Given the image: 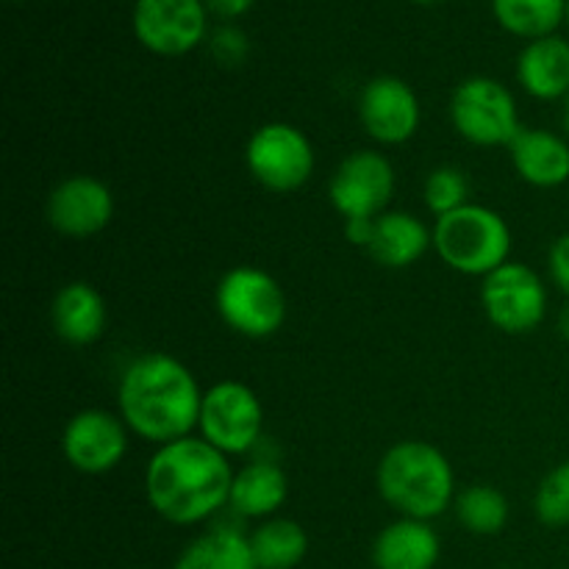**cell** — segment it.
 I'll return each mask as SVG.
<instances>
[{
	"label": "cell",
	"instance_id": "277c9868",
	"mask_svg": "<svg viewBox=\"0 0 569 569\" xmlns=\"http://www.w3.org/2000/svg\"><path fill=\"white\" fill-rule=\"evenodd\" d=\"M433 248L439 259L465 276H483L503 267L511 256V228L498 211L467 203L437 217Z\"/></svg>",
	"mask_w": 569,
	"mask_h": 569
},
{
	"label": "cell",
	"instance_id": "5b68a950",
	"mask_svg": "<svg viewBox=\"0 0 569 569\" xmlns=\"http://www.w3.org/2000/svg\"><path fill=\"white\" fill-rule=\"evenodd\" d=\"M217 311L237 333L272 337L287 320V295L272 276L256 267H233L217 283Z\"/></svg>",
	"mask_w": 569,
	"mask_h": 569
},
{
	"label": "cell",
	"instance_id": "f546056e",
	"mask_svg": "<svg viewBox=\"0 0 569 569\" xmlns=\"http://www.w3.org/2000/svg\"><path fill=\"white\" fill-rule=\"evenodd\" d=\"M209 3L211 11H217L220 17H237L242 14V11H248V6L253 3V0H206Z\"/></svg>",
	"mask_w": 569,
	"mask_h": 569
},
{
	"label": "cell",
	"instance_id": "83f0119b",
	"mask_svg": "<svg viewBox=\"0 0 569 569\" xmlns=\"http://www.w3.org/2000/svg\"><path fill=\"white\" fill-rule=\"evenodd\" d=\"M214 50H217V56H220V59L237 61V59H242V53L248 50V42H244V39L239 37L233 28H226V31L217 33Z\"/></svg>",
	"mask_w": 569,
	"mask_h": 569
},
{
	"label": "cell",
	"instance_id": "8fae6325",
	"mask_svg": "<svg viewBox=\"0 0 569 569\" xmlns=\"http://www.w3.org/2000/svg\"><path fill=\"white\" fill-rule=\"evenodd\" d=\"M61 450L72 470L83 476H103L114 470L128 450L126 426L103 409L78 411L64 428Z\"/></svg>",
	"mask_w": 569,
	"mask_h": 569
},
{
	"label": "cell",
	"instance_id": "5bb4252c",
	"mask_svg": "<svg viewBox=\"0 0 569 569\" xmlns=\"http://www.w3.org/2000/svg\"><path fill=\"white\" fill-rule=\"evenodd\" d=\"M361 126L376 142L403 144L420 128V100L400 78H372L361 92Z\"/></svg>",
	"mask_w": 569,
	"mask_h": 569
},
{
	"label": "cell",
	"instance_id": "d4e9b609",
	"mask_svg": "<svg viewBox=\"0 0 569 569\" xmlns=\"http://www.w3.org/2000/svg\"><path fill=\"white\" fill-rule=\"evenodd\" d=\"M533 509H537L539 522L548 528L569 526V461L545 476L533 498Z\"/></svg>",
	"mask_w": 569,
	"mask_h": 569
},
{
	"label": "cell",
	"instance_id": "cb8c5ba5",
	"mask_svg": "<svg viewBox=\"0 0 569 569\" xmlns=\"http://www.w3.org/2000/svg\"><path fill=\"white\" fill-rule=\"evenodd\" d=\"M495 14L509 31L542 39L567 17V0H495Z\"/></svg>",
	"mask_w": 569,
	"mask_h": 569
},
{
	"label": "cell",
	"instance_id": "7a4b0ae2",
	"mask_svg": "<svg viewBox=\"0 0 569 569\" xmlns=\"http://www.w3.org/2000/svg\"><path fill=\"white\" fill-rule=\"evenodd\" d=\"M203 395L187 365L170 353H144L122 372L120 415L137 437L170 445L200 422Z\"/></svg>",
	"mask_w": 569,
	"mask_h": 569
},
{
	"label": "cell",
	"instance_id": "603a6c76",
	"mask_svg": "<svg viewBox=\"0 0 569 569\" xmlns=\"http://www.w3.org/2000/svg\"><path fill=\"white\" fill-rule=\"evenodd\" d=\"M456 517L476 537H495L509 522V500L500 489L476 483L456 498Z\"/></svg>",
	"mask_w": 569,
	"mask_h": 569
},
{
	"label": "cell",
	"instance_id": "4dcf8cb0",
	"mask_svg": "<svg viewBox=\"0 0 569 569\" xmlns=\"http://www.w3.org/2000/svg\"><path fill=\"white\" fill-rule=\"evenodd\" d=\"M559 331H561V337L569 339V303L561 309V315H559Z\"/></svg>",
	"mask_w": 569,
	"mask_h": 569
},
{
	"label": "cell",
	"instance_id": "9a60e30c",
	"mask_svg": "<svg viewBox=\"0 0 569 569\" xmlns=\"http://www.w3.org/2000/svg\"><path fill=\"white\" fill-rule=\"evenodd\" d=\"M511 161L531 187L553 189L569 181V142L545 128H522L509 144Z\"/></svg>",
	"mask_w": 569,
	"mask_h": 569
},
{
	"label": "cell",
	"instance_id": "52a82bcc",
	"mask_svg": "<svg viewBox=\"0 0 569 569\" xmlns=\"http://www.w3.org/2000/svg\"><path fill=\"white\" fill-rule=\"evenodd\" d=\"M248 170L270 192H295L315 172V148L300 128L289 122H267L250 137Z\"/></svg>",
	"mask_w": 569,
	"mask_h": 569
},
{
	"label": "cell",
	"instance_id": "7c38bea8",
	"mask_svg": "<svg viewBox=\"0 0 569 569\" xmlns=\"http://www.w3.org/2000/svg\"><path fill=\"white\" fill-rule=\"evenodd\" d=\"M133 31L161 56H181L203 39L206 11L200 0H137Z\"/></svg>",
	"mask_w": 569,
	"mask_h": 569
},
{
	"label": "cell",
	"instance_id": "2e32d148",
	"mask_svg": "<svg viewBox=\"0 0 569 569\" xmlns=\"http://www.w3.org/2000/svg\"><path fill=\"white\" fill-rule=\"evenodd\" d=\"M442 553L437 531L426 520L392 522L378 533L372 545V565L376 569H433Z\"/></svg>",
	"mask_w": 569,
	"mask_h": 569
},
{
	"label": "cell",
	"instance_id": "6da1fadb",
	"mask_svg": "<svg viewBox=\"0 0 569 569\" xmlns=\"http://www.w3.org/2000/svg\"><path fill=\"white\" fill-rule=\"evenodd\" d=\"M231 483L226 453L194 437L159 445L144 470L150 509L172 526H194L217 515L231 500Z\"/></svg>",
	"mask_w": 569,
	"mask_h": 569
},
{
	"label": "cell",
	"instance_id": "484cf974",
	"mask_svg": "<svg viewBox=\"0 0 569 569\" xmlns=\"http://www.w3.org/2000/svg\"><path fill=\"white\" fill-rule=\"evenodd\" d=\"M467 194H470V181L459 167H437L426 178V203L437 217L467 206Z\"/></svg>",
	"mask_w": 569,
	"mask_h": 569
},
{
	"label": "cell",
	"instance_id": "d6a6232c",
	"mask_svg": "<svg viewBox=\"0 0 569 569\" xmlns=\"http://www.w3.org/2000/svg\"><path fill=\"white\" fill-rule=\"evenodd\" d=\"M567 20H569V0H567Z\"/></svg>",
	"mask_w": 569,
	"mask_h": 569
},
{
	"label": "cell",
	"instance_id": "d6986e66",
	"mask_svg": "<svg viewBox=\"0 0 569 569\" xmlns=\"http://www.w3.org/2000/svg\"><path fill=\"white\" fill-rule=\"evenodd\" d=\"M517 76L528 94L539 100H556L569 94V42L561 37L533 39L520 56Z\"/></svg>",
	"mask_w": 569,
	"mask_h": 569
},
{
	"label": "cell",
	"instance_id": "ffe728a7",
	"mask_svg": "<svg viewBox=\"0 0 569 569\" xmlns=\"http://www.w3.org/2000/svg\"><path fill=\"white\" fill-rule=\"evenodd\" d=\"M289 478L272 461H253L233 476L228 503L242 517H270L287 503Z\"/></svg>",
	"mask_w": 569,
	"mask_h": 569
},
{
	"label": "cell",
	"instance_id": "1f68e13d",
	"mask_svg": "<svg viewBox=\"0 0 569 569\" xmlns=\"http://www.w3.org/2000/svg\"><path fill=\"white\" fill-rule=\"evenodd\" d=\"M565 131H567V137H569V94L565 98Z\"/></svg>",
	"mask_w": 569,
	"mask_h": 569
},
{
	"label": "cell",
	"instance_id": "3957f363",
	"mask_svg": "<svg viewBox=\"0 0 569 569\" xmlns=\"http://www.w3.org/2000/svg\"><path fill=\"white\" fill-rule=\"evenodd\" d=\"M381 498L411 520H433L453 503L456 478L448 456L428 442H400L378 465Z\"/></svg>",
	"mask_w": 569,
	"mask_h": 569
},
{
	"label": "cell",
	"instance_id": "8992f818",
	"mask_svg": "<svg viewBox=\"0 0 569 569\" xmlns=\"http://www.w3.org/2000/svg\"><path fill=\"white\" fill-rule=\"evenodd\" d=\"M450 120L459 137L481 148L515 142L520 128L515 94L495 78H467L450 100Z\"/></svg>",
	"mask_w": 569,
	"mask_h": 569
},
{
	"label": "cell",
	"instance_id": "9c48e42d",
	"mask_svg": "<svg viewBox=\"0 0 569 569\" xmlns=\"http://www.w3.org/2000/svg\"><path fill=\"white\" fill-rule=\"evenodd\" d=\"M198 428L200 439L214 445L226 456H239L259 442L264 409L250 387L239 381H222L203 395Z\"/></svg>",
	"mask_w": 569,
	"mask_h": 569
},
{
	"label": "cell",
	"instance_id": "ba28073f",
	"mask_svg": "<svg viewBox=\"0 0 569 569\" xmlns=\"http://www.w3.org/2000/svg\"><path fill=\"white\" fill-rule=\"evenodd\" d=\"M489 322L506 333H531L548 315V292L537 272L520 261H506L481 283Z\"/></svg>",
	"mask_w": 569,
	"mask_h": 569
},
{
	"label": "cell",
	"instance_id": "44dd1931",
	"mask_svg": "<svg viewBox=\"0 0 569 569\" xmlns=\"http://www.w3.org/2000/svg\"><path fill=\"white\" fill-rule=\"evenodd\" d=\"M172 569H256L250 537L237 528H217L189 542Z\"/></svg>",
	"mask_w": 569,
	"mask_h": 569
},
{
	"label": "cell",
	"instance_id": "e0dca14e",
	"mask_svg": "<svg viewBox=\"0 0 569 569\" xmlns=\"http://www.w3.org/2000/svg\"><path fill=\"white\" fill-rule=\"evenodd\" d=\"M50 320L56 337L67 345H92L106 331V303L89 283H67L53 298Z\"/></svg>",
	"mask_w": 569,
	"mask_h": 569
},
{
	"label": "cell",
	"instance_id": "30bf717a",
	"mask_svg": "<svg viewBox=\"0 0 569 569\" xmlns=\"http://www.w3.org/2000/svg\"><path fill=\"white\" fill-rule=\"evenodd\" d=\"M331 203L345 220H376L395 194V170L378 150H359L331 178Z\"/></svg>",
	"mask_w": 569,
	"mask_h": 569
},
{
	"label": "cell",
	"instance_id": "ac0fdd59",
	"mask_svg": "<svg viewBox=\"0 0 569 569\" xmlns=\"http://www.w3.org/2000/svg\"><path fill=\"white\" fill-rule=\"evenodd\" d=\"M428 244H433V233L422 226L420 217L409 211H383L381 217H376V233L367 253L378 264L400 270V267L415 264L426 253Z\"/></svg>",
	"mask_w": 569,
	"mask_h": 569
},
{
	"label": "cell",
	"instance_id": "f1b7e54d",
	"mask_svg": "<svg viewBox=\"0 0 569 569\" xmlns=\"http://www.w3.org/2000/svg\"><path fill=\"white\" fill-rule=\"evenodd\" d=\"M372 233H376V220H348L345 222V237H348L350 244L370 248Z\"/></svg>",
	"mask_w": 569,
	"mask_h": 569
},
{
	"label": "cell",
	"instance_id": "4fadbf2b",
	"mask_svg": "<svg viewBox=\"0 0 569 569\" xmlns=\"http://www.w3.org/2000/svg\"><path fill=\"white\" fill-rule=\"evenodd\" d=\"M111 214H114L111 189L92 176L67 178L48 198V222L61 237H94L109 226Z\"/></svg>",
	"mask_w": 569,
	"mask_h": 569
},
{
	"label": "cell",
	"instance_id": "7402d4cb",
	"mask_svg": "<svg viewBox=\"0 0 569 569\" xmlns=\"http://www.w3.org/2000/svg\"><path fill=\"white\" fill-rule=\"evenodd\" d=\"M256 569H295L309 553V533L295 520H267L250 533Z\"/></svg>",
	"mask_w": 569,
	"mask_h": 569
},
{
	"label": "cell",
	"instance_id": "4316f807",
	"mask_svg": "<svg viewBox=\"0 0 569 569\" xmlns=\"http://www.w3.org/2000/svg\"><path fill=\"white\" fill-rule=\"evenodd\" d=\"M548 264L556 287L569 298V233H561V237L556 239L553 248H550Z\"/></svg>",
	"mask_w": 569,
	"mask_h": 569
}]
</instances>
